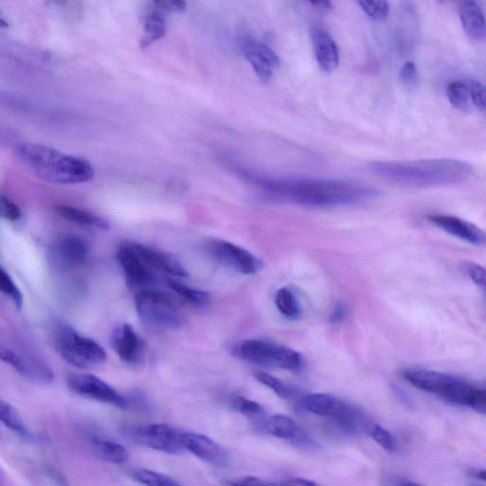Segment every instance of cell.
I'll use <instances>...</instances> for the list:
<instances>
[{
  "instance_id": "1",
  "label": "cell",
  "mask_w": 486,
  "mask_h": 486,
  "mask_svg": "<svg viewBox=\"0 0 486 486\" xmlns=\"http://www.w3.org/2000/svg\"><path fill=\"white\" fill-rule=\"evenodd\" d=\"M240 173L274 197L311 207L355 205L373 200L381 194L368 185L342 180L274 179L246 171Z\"/></svg>"
},
{
  "instance_id": "2",
  "label": "cell",
  "mask_w": 486,
  "mask_h": 486,
  "mask_svg": "<svg viewBox=\"0 0 486 486\" xmlns=\"http://www.w3.org/2000/svg\"><path fill=\"white\" fill-rule=\"evenodd\" d=\"M384 181L405 187H435L458 184L472 174L473 167L458 159H424L376 162L370 167Z\"/></svg>"
},
{
  "instance_id": "3",
  "label": "cell",
  "mask_w": 486,
  "mask_h": 486,
  "mask_svg": "<svg viewBox=\"0 0 486 486\" xmlns=\"http://www.w3.org/2000/svg\"><path fill=\"white\" fill-rule=\"evenodd\" d=\"M17 154L19 160L44 181L58 185H80L94 178L93 164L86 159L70 155L36 143H21Z\"/></svg>"
},
{
  "instance_id": "4",
  "label": "cell",
  "mask_w": 486,
  "mask_h": 486,
  "mask_svg": "<svg viewBox=\"0 0 486 486\" xmlns=\"http://www.w3.org/2000/svg\"><path fill=\"white\" fill-rule=\"evenodd\" d=\"M402 377L410 385L438 397L446 403L467 409L477 388L474 384L458 376L422 368H407L402 372Z\"/></svg>"
},
{
  "instance_id": "5",
  "label": "cell",
  "mask_w": 486,
  "mask_h": 486,
  "mask_svg": "<svg viewBox=\"0 0 486 486\" xmlns=\"http://www.w3.org/2000/svg\"><path fill=\"white\" fill-rule=\"evenodd\" d=\"M134 303L141 321L151 328L178 330L187 321L179 306L164 292L142 290L136 294Z\"/></svg>"
},
{
  "instance_id": "6",
  "label": "cell",
  "mask_w": 486,
  "mask_h": 486,
  "mask_svg": "<svg viewBox=\"0 0 486 486\" xmlns=\"http://www.w3.org/2000/svg\"><path fill=\"white\" fill-rule=\"evenodd\" d=\"M301 406L311 414L330 418L342 430L352 434L360 430L366 431L370 423L357 407L329 394H308L301 399Z\"/></svg>"
},
{
  "instance_id": "7",
  "label": "cell",
  "mask_w": 486,
  "mask_h": 486,
  "mask_svg": "<svg viewBox=\"0 0 486 486\" xmlns=\"http://www.w3.org/2000/svg\"><path fill=\"white\" fill-rule=\"evenodd\" d=\"M54 337L60 356L75 367H93L107 360L106 351L98 342L82 336L66 324L57 327Z\"/></svg>"
},
{
  "instance_id": "8",
  "label": "cell",
  "mask_w": 486,
  "mask_h": 486,
  "mask_svg": "<svg viewBox=\"0 0 486 486\" xmlns=\"http://www.w3.org/2000/svg\"><path fill=\"white\" fill-rule=\"evenodd\" d=\"M236 351L240 359L255 365L281 368L291 372H299L304 366V360L299 352L260 339L242 342Z\"/></svg>"
},
{
  "instance_id": "9",
  "label": "cell",
  "mask_w": 486,
  "mask_h": 486,
  "mask_svg": "<svg viewBox=\"0 0 486 486\" xmlns=\"http://www.w3.org/2000/svg\"><path fill=\"white\" fill-rule=\"evenodd\" d=\"M122 435L135 445L164 453L181 454L185 451L184 432L166 424L129 425L121 428Z\"/></svg>"
},
{
  "instance_id": "10",
  "label": "cell",
  "mask_w": 486,
  "mask_h": 486,
  "mask_svg": "<svg viewBox=\"0 0 486 486\" xmlns=\"http://www.w3.org/2000/svg\"><path fill=\"white\" fill-rule=\"evenodd\" d=\"M68 386L73 393L111 405L121 409H130V400L101 378L88 373L73 375L68 378Z\"/></svg>"
},
{
  "instance_id": "11",
  "label": "cell",
  "mask_w": 486,
  "mask_h": 486,
  "mask_svg": "<svg viewBox=\"0 0 486 486\" xmlns=\"http://www.w3.org/2000/svg\"><path fill=\"white\" fill-rule=\"evenodd\" d=\"M205 249L219 262L243 274H257L263 267L262 261L249 251L226 240H209L206 242Z\"/></svg>"
},
{
  "instance_id": "12",
  "label": "cell",
  "mask_w": 486,
  "mask_h": 486,
  "mask_svg": "<svg viewBox=\"0 0 486 486\" xmlns=\"http://www.w3.org/2000/svg\"><path fill=\"white\" fill-rule=\"evenodd\" d=\"M90 243L75 234H62L51 247L52 263L57 269L70 271L83 266L90 257Z\"/></svg>"
},
{
  "instance_id": "13",
  "label": "cell",
  "mask_w": 486,
  "mask_h": 486,
  "mask_svg": "<svg viewBox=\"0 0 486 486\" xmlns=\"http://www.w3.org/2000/svg\"><path fill=\"white\" fill-rule=\"evenodd\" d=\"M116 260L121 266L127 286L134 291L150 288L156 281V272L153 271L130 246L123 242L116 252Z\"/></svg>"
},
{
  "instance_id": "14",
  "label": "cell",
  "mask_w": 486,
  "mask_h": 486,
  "mask_svg": "<svg viewBox=\"0 0 486 486\" xmlns=\"http://www.w3.org/2000/svg\"><path fill=\"white\" fill-rule=\"evenodd\" d=\"M111 346L122 362L137 366L145 357V344L139 334L130 324L117 326L111 334Z\"/></svg>"
},
{
  "instance_id": "15",
  "label": "cell",
  "mask_w": 486,
  "mask_h": 486,
  "mask_svg": "<svg viewBox=\"0 0 486 486\" xmlns=\"http://www.w3.org/2000/svg\"><path fill=\"white\" fill-rule=\"evenodd\" d=\"M1 360L10 366L18 375L41 384H49L54 380V372L45 362L30 355L21 354L9 347H2Z\"/></svg>"
},
{
  "instance_id": "16",
  "label": "cell",
  "mask_w": 486,
  "mask_h": 486,
  "mask_svg": "<svg viewBox=\"0 0 486 486\" xmlns=\"http://www.w3.org/2000/svg\"><path fill=\"white\" fill-rule=\"evenodd\" d=\"M428 221L451 236L474 245L476 247H486V233L474 224L458 217L433 214L428 216Z\"/></svg>"
},
{
  "instance_id": "17",
  "label": "cell",
  "mask_w": 486,
  "mask_h": 486,
  "mask_svg": "<svg viewBox=\"0 0 486 486\" xmlns=\"http://www.w3.org/2000/svg\"><path fill=\"white\" fill-rule=\"evenodd\" d=\"M242 49L258 78L263 82H269L274 70L281 65V59L276 52L265 44L249 38L242 41Z\"/></svg>"
},
{
  "instance_id": "18",
  "label": "cell",
  "mask_w": 486,
  "mask_h": 486,
  "mask_svg": "<svg viewBox=\"0 0 486 486\" xmlns=\"http://www.w3.org/2000/svg\"><path fill=\"white\" fill-rule=\"evenodd\" d=\"M127 243L156 273L158 272V273L169 274L173 278H187V269L182 265L181 261L171 253L164 252V251L148 246V245L139 242H127Z\"/></svg>"
},
{
  "instance_id": "19",
  "label": "cell",
  "mask_w": 486,
  "mask_h": 486,
  "mask_svg": "<svg viewBox=\"0 0 486 486\" xmlns=\"http://www.w3.org/2000/svg\"><path fill=\"white\" fill-rule=\"evenodd\" d=\"M261 430L299 448H311L315 445L311 436L294 419L285 415L267 418Z\"/></svg>"
},
{
  "instance_id": "20",
  "label": "cell",
  "mask_w": 486,
  "mask_h": 486,
  "mask_svg": "<svg viewBox=\"0 0 486 486\" xmlns=\"http://www.w3.org/2000/svg\"><path fill=\"white\" fill-rule=\"evenodd\" d=\"M182 441L185 450L209 464L215 466H226L229 455L226 449L212 439L200 433L184 432Z\"/></svg>"
},
{
  "instance_id": "21",
  "label": "cell",
  "mask_w": 486,
  "mask_h": 486,
  "mask_svg": "<svg viewBox=\"0 0 486 486\" xmlns=\"http://www.w3.org/2000/svg\"><path fill=\"white\" fill-rule=\"evenodd\" d=\"M313 46L316 61L320 69L327 73L333 72L339 64L338 49L328 31L315 29L313 31Z\"/></svg>"
},
{
  "instance_id": "22",
  "label": "cell",
  "mask_w": 486,
  "mask_h": 486,
  "mask_svg": "<svg viewBox=\"0 0 486 486\" xmlns=\"http://www.w3.org/2000/svg\"><path fill=\"white\" fill-rule=\"evenodd\" d=\"M86 441L91 450L104 462L122 464L129 460V452L118 441L93 433H88Z\"/></svg>"
},
{
  "instance_id": "23",
  "label": "cell",
  "mask_w": 486,
  "mask_h": 486,
  "mask_svg": "<svg viewBox=\"0 0 486 486\" xmlns=\"http://www.w3.org/2000/svg\"><path fill=\"white\" fill-rule=\"evenodd\" d=\"M462 28L470 38L482 40L486 36L485 14L474 0H462L459 8Z\"/></svg>"
},
{
  "instance_id": "24",
  "label": "cell",
  "mask_w": 486,
  "mask_h": 486,
  "mask_svg": "<svg viewBox=\"0 0 486 486\" xmlns=\"http://www.w3.org/2000/svg\"><path fill=\"white\" fill-rule=\"evenodd\" d=\"M56 210L63 219L77 224V226L87 227V228L104 230V231L109 230L111 227V224L109 223L108 219L91 213L90 211L84 210V209L73 207L70 205H59L56 206Z\"/></svg>"
},
{
  "instance_id": "25",
  "label": "cell",
  "mask_w": 486,
  "mask_h": 486,
  "mask_svg": "<svg viewBox=\"0 0 486 486\" xmlns=\"http://www.w3.org/2000/svg\"><path fill=\"white\" fill-rule=\"evenodd\" d=\"M0 419L3 423L5 427L12 430L18 437L22 439L29 443H35L36 441V436L35 433L31 432L24 421L22 420L20 415L18 414L17 409L8 402L1 400L0 402Z\"/></svg>"
},
{
  "instance_id": "26",
  "label": "cell",
  "mask_w": 486,
  "mask_h": 486,
  "mask_svg": "<svg viewBox=\"0 0 486 486\" xmlns=\"http://www.w3.org/2000/svg\"><path fill=\"white\" fill-rule=\"evenodd\" d=\"M166 284L168 285L172 291L176 292L182 299L194 307H205L210 302V297L207 292L202 291V290L193 288V287L188 286V285L182 283L174 279H167Z\"/></svg>"
},
{
  "instance_id": "27",
  "label": "cell",
  "mask_w": 486,
  "mask_h": 486,
  "mask_svg": "<svg viewBox=\"0 0 486 486\" xmlns=\"http://www.w3.org/2000/svg\"><path fill=\"white\" fill-rule=\"evenodd\" d=\"M274 304L281 315L290 320H297L301 315V306L294 292L288 288H281L276 292Z\"/></svg>"
},
{
  "instance_id": "28",
  "label": "cell",
  "mask_w": 486,
  "mask_h": 486,
  "mask_svg": "<svg viewBox=\"0 0 486 486\" xmlns=\"http://www.w3.org/2000/svg\"><path fill=\"white\" fill-rule=\"evenodd\" d=\"M232 405L237 411L244 415L245 417L249 418L261 430L267 418L265 416L263 407L260 404L253 401V400L244 398V397H236L232 401Z\"/></svg>"
},
{
  "instance_id": "29",
  "label": "cell",
  "mask_w": 486,
  "mask_h": 486,
  "mask_svg": "<svg viewBox=\"0 0 486 486\" xmlns=\"http://www.w3.org/2000/svg\"><path fill=\"white\" fill-rule=\"evenodd\" d=\"M143 33L145 35L141 41V46L146 48L153 42L159 40L166 36V22L159 15H150L146 17L145 22H143Z\"/></svg>"
},
{
  "instance_id": "30",
  "label": "cell",
  "mask_w": 486,
  "mask_h": 486,
  "mask_svg": "<svg viewBox=\"0 0 486 486\" xmlns=\"http://www.w3.org/2000/svg\"><path fill=\"white\" fill-rule=\"evenodd\" d=\"M446 95L454 108L461 111H467L470 107V91L469 86L460 81H452L446 87Z\"/></svg>"
},
{
  "instance_id": "31",
  "label": "cell",
  "mask_w": 486,
  "mask_h": 486,
  "mask_svg": "<svg viewBox=\"0 0 486 486\" xmlns=\"http://www.w3.org/2000/svg\"><path fill=\"white\" fill-rule=\"evenodd\" d=\"M130 476L136 482L142 483L146 485L154 486H177L180 483L172 477L167 475L162 474V473L152 471L145 469H132L130 472Z\"/></svg>"
},
{
  "instance_id": "32",
  "label": "cell",
  "mask_w": 486,
  "mask_h": 486,
  "mask_svg": "<svg viewBox=\"0 0 486 486\" xmlns=\"http://www.w3.org/2000/svg\"><path fill=\"white\" fill-rule=\"evenodd\" d=\"M366 433L370 436L375 443L384 449V450L389 452V453H395L398 450L397 441L393 436L386 428L381 427L380 425L370 422L368 424Z\"/></svg>"
},
{
  "instance_id": "33",
  "label": "cell",
  "mask_w": 486,
  "mask_h": 486,
  "mask_svg": "<svg viewBox=\"0 0 486 486\" xmlns=\"http://www.w3.org/2000/svg\"><path fill=\"white\" fill-rule=\"evenodd\" d=\"M0 290L2 294L6 295L8 299L14 303L15 307L18 311L22 309L24 304V297L21 292L17 285L15 283L14 279L10 276L3 267L0 268Z\"/></svg>"
},
{
  "instance_id": "34",
  "label": "cell",
  "mask_w": 486,
  "mask_h": 486,
  "mask_svg": "<svg viewBox=\"0 0 486 486\" xmlns=\"http://www.w3.org/2000/svg\"><path fill=\"white\" fill-rule=\"evenodd\" d=\"M255 377L258 382L272 389L281 398L290 399L294 396V391L289 386L269 373L257 372L255 373Z\"/></svg>"
},
{
  "instance_id": "35",
  "label": "cell",
  "mask_w": 486,
  "mask_h": 486,
  "mask_svg": "<svg viewBox=\"0 0 486 486\" xmlns=\"http://www.w3.org/2000/svg\"><path fill=\"white\" fill-rule=\"evenodd\" d=\"M360 7L372 19L385 21L389 17L388 0H357Z\"/></svg>"
},
{
  "instance_id": "36",
  "label": "cell",
  "mask_w": 486,
  "mask_h": 486,
  "mask_svg": "<svg viewBox=\"0 0 486 486\" xmlns=\"http://www.w3.org/2000/svg\"><path fill=\"white\" fill-rule=\"evenodd\" d=\"M461 270L482 289L486 297V268L471 261H462Z\"/></svg>"
},
{
  "instance_id": "37",
  "label": "cell",
  "mask_w": 486,
  "mask_h": 486,
  "mask_svg": "<svg viewBox=\"0 0 486 486\" xmlns=\"http://www.w3.org/2000/svg\"><path fill=\"white\" fill-rule=\"evenodd\" d=\"M470 98L480 112L486 114V87L478 81H470L469 84Z\"/></svg>"
},
{
  "instance_id": "38",
  "label": "cell",
  "mask_w": 486,
  "mask_h": 486,
  "mask_svg": "<svg viewBox=\"0 0 486 486\" xmlns=\"http://www.w3.org/2000/svg\"><path fill=\"white\" fill-rule=\"evenodd\" d=\"M1 215L7 221L17 223L22 217L20 208L7 196H1Z\"/></svg>"
},
{
  "instance_id": "39",
  "label": "cell",
  "mask_w": 486,
  "mask_h": 486,
  "mask_svg": "<svg viewBox=\"0 0 486 486\" xmlns=\"http://www.w3.org/2000/svg\"><path fill=\"white\" fill-rule=\"evenodd\" d=\"M153 3L162 10L179 13V14L185 12L187 8L185 0H153Z\"/></svg>"
},
{
  "instance_id": "40",
  "label": "cell",
  "mask_w": 486,
  "mask_h": 486,
  "mask_svg": "<svg viewBox=\"0 0 486 486\" xmlns=\"http://www.w3.org/2000/svg\"><path fill=\"white\" fill-rule=\"evenodd\" d=\"M400 78H401V81L405 84V85L411 86L416 83L418 72L417 68L415 66L414 63H405L403 68H402L401 72H400Z\"/></svg>"
},
{
  "instance_id": "41",
  "label": "cell",
  "mask_w": 486,
  "mask_h": 486,
  "mask_svg": "<svg viewBox=\"0 0 486 486\" xmlns=\"http://www.w3.org/2000/svg\"><path fill=\"white\" fill-rule=\"evenodd\" d=\"M229 485H274V483L265 482L260 478L257 477H244L240 478V479H237L233 480V482H230Z\"/></svg>"
},
{
  "instance_id": "42",
  "label": "cell",
  "mask_w": 486,
  "mask_h": 486,
  "mask_svg": "<svg viewBox=\"0 0 486 486\" xmlns=\"http://www.w3.org/2000/svg\"><path fill=\"white\" fill-rule=\"evenodd\" d=\"M347 315V309L342 303H337L336 307L331 313L330 321L331 324L340 323L344 320L345 316Z\"/></svg>"
},
{
  "instance_id": "43",
  "label": "cell",
  "mask_w": 486,
  "mask_h": 486,
  "mask_svg": "<svg viewBox=\"0 0 486 486\" xmlns=\"http://www.w3.org/2000/svg\"><path fill=\"white\" fill-rule=\"evenodd\" d=\"M276 485L307 486L315 485L316 483L315 482H311L309 480L302 479V478H292V479L283 480V482L281 483H276Z\"/></svg>"
},
{
  "instance_id": "44",
  "label": "cell",
  "mask_w": 486,
  "mask_h": 486,
  "mask_svg": "<svg viewBox=\"0 0 486 486\" xmlns=\"http://www.w3.org/2000/svg\"><path fill=\"white\" fill-rule=\"evenodd\" d=\"M308 1L316 9L322 10V12H329L331 9V0H308Z\"/></svg>"
},
{
  "instance_id": "45",
  "label": "cell",
  "mask_w": 486,
  "mask_h": 486,
  "mask_svg": "<svg viewBox=\"0 0 486 486\" xmlns=\"http://www.w3.org/2000/svg\"><path fill=\"white\" fill-rule=\"evenodd\" d=\"M470 475H471L472 477L476 478L477 480L486 482V469L472 470V471L470 472Z\"/></svg>"
},
{
  "instance_id": "46",
  "label": "cell",
  "mask_w": 486,
  "mask_h": 486,
  "mask_svg": "<svg viewBox=\"0 0 486 486\" xmlns=\"http://www.w3.org/2000/svg\"><path fill=\"white\" fill-rule=\"evenodd\" d=\"M439 2H441V3H444V2L449 1V0H438Z\"/></svg>"
}]
</instances>
